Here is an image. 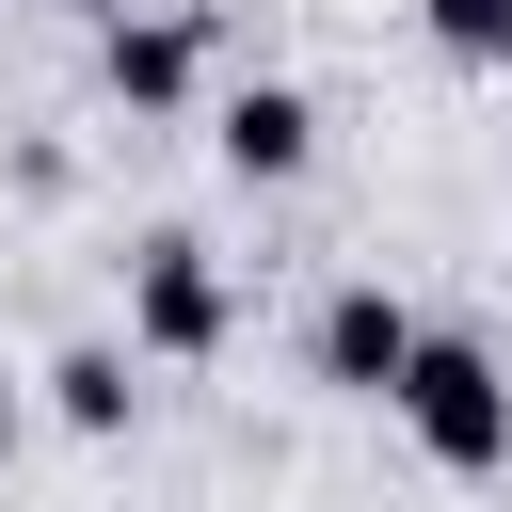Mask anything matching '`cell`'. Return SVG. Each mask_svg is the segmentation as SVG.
Instances as JSON below:
<instances>
[{
  "label": "cell",
  "instance_id": "cell-5",
  "mask_svg": "<svg viewBox=\"0 0 512 512\" xmlns=\"http://www.w3.org/2000/svg\"><path fill=\"white\" fill-rule=\"evenodd\" d=\"M112 96H128V112H176V96H192V16H128V32H112Z\"/></svg>",
  "mask_w": 512,
  "mask_h": 512
},
{
  "label": "cell",
  "instance_id": "cell-1",
  "mask_svg": "<svg viewBox=\"0 0 512 512\" xmlns=\"http://www.w3.org/2000/svg\"><path fill=\"white\" fill-rule=\"evenodd\" d=\"M384 400H400V432H416L448 480H496V464H512V368H496L480 336H432V320H416V352H400Z\"/></svg>",
  "mask_w": 512,
  "mask_h": 512
},
{
  "label": "cell",
  "instance_id": "cell-7",
  "mask_svg": "<svg viewBox=\"0 0 512 512\" xmlns=\"http://www.w3.org/2000/svg\"><path fill=\"white\" fill-rule=\"evenodd\" d=\"M448 64H512V0H416Z\"/></svg>",
  "mask_w": 512,
  "mask_h": 512
},
{
  "label": "cell",
  "instance_id": "cell-6",
  "mask_svg": "<svg viewBox=\"0 0 512 512\" xmlns=\"http://www.w3.org/2000/svg\"><path fill=\"white\" fill-rule=\"evenodd\" d=\"M128 400H144V384H128V352H112V336L48 368V416H64V432H128Z\"/></svg>",
  "mask_w": 512,
  "mask_h": 512
},
{
  "label": "cell",
  "instance_id": "cell-4",
  "mask_svg": "<svg viewBox=\"0 0 512 512\" xmlns=\"http://www.w3.org/2000/svg\"><path fill=\"white\" fill-rule=\"evenodd\" d=\"M208 144H224V176H304V160H320V112H304L288 80H240Z\"/></svg>",
  "mask_w": 512,
  "mask_h": 512
},
{
  "label": "cell",
  "instance_id": "cell-3",
  "mask_svg": "<svg viewBox=\"0 0 512 512\" xmlns=\"http://www.w3.org/2000/svg\"><path fill=\"white\" fill-rule=\"evenodd\" d=\"M400 352H416V304H400V288H336V304H320V384L384 400V384H400Z\"/></svg>",
  "mask_w": 512,
  "mask_h": 512
},
{
  "label": "cell",
  "instance_id": "cell-8",
  "mask_svg": "<svg viewBox=\"0 0 512 512\" xmlns=\"http://www.w3.org/2000/svg\"><path fill=\"white\" fill-rule=\"evenodd\" d=\"M64 16H96V0H64Z\"/></svg>",
  "mask_w": 512,
  "mask_h": 512
},
{
  "label": "cell",
  "instance_id": "cell-2",
  "mask_svg": "<svg viewBox=\"0 0 512 512\" xmlns=\"http://www.w3.org/2000/svg\"><path fill=\"white\" fill-rule=\"evenodd\" d=\"M224 336H240V288H224L192 240H144V256H128V352H176V368H192V352H224Z\"/></svg>",
  "mask_w": 512,
  "mask_h": 512
}]
</instances>
